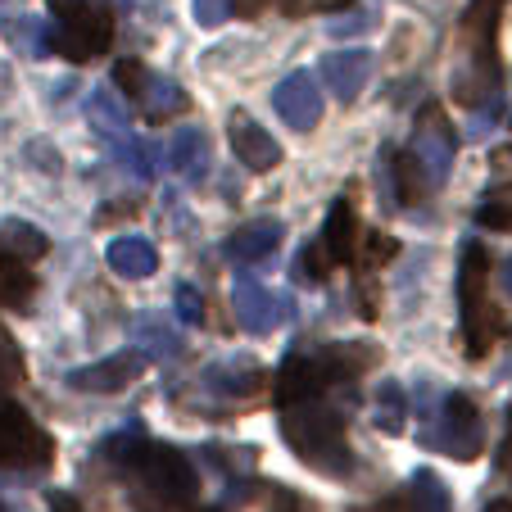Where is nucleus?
<instances>
[{"mask_svg": "<svg viewBox=\"0 0 512 512\" xmlns=\"http://www.w3.org/2000/svg\"><path fill=\"white\" fill-rule=\"evenodd\" d=\"M263 0H236V14H259Z\"/></svg>", "mask_w": 512, "mask_h": 512, "instance_id": "4c0bfd02", "label": "nucleus"}, {"mask_svg": "<svg viewBox=\"0 0 512 512\" xmlns=\"http://www.w3.org/2000/svg\"><path fill=\"white\" fill-rule=\"evenodd\" d=\"M485 512H512V499H494V503H490V508H485Z\"/></svg>", "mask_w": 512, "mask_h": 512, "instance_id": "58836bf2", "label": "nucleus"}, {"mask_svg": "<svg viewBox=\"0 0 512 512\" xmlns=\"http://www.w3.org/2000/svg\"><path fill=\"white\" fill-rule=\"evenodd\" d=\"M150 368V354L145 349H118V354L100 358V363H87V368L68 372V386L87 390V395H114V390H127L141 372Z\"/></svg>", "mask_w": 512, "mask_h": 512, "instance_id": "0eeeda50", "label": "nucleus"}, {"mask_svg": "<svg viewBox=\"0 0 512 512\" xmlns=\"http://www.w3.org/2000/svg\"><path fill=\"white\" fill-rule=\"evenodd\" d=\"M281 435H286V445L309 467H318L322 476L354 472V449H349V440H345V422H340L336 408H322V404L286 408Z\"/></svg>", "mask_w": 512, "mask_h": 512, "instance_id": "f257e3e1", "label": "nucleus"}, {"mask_svg": "<svg viewBox=\"0 0 512 512\" xmlns=\"http://www.w3.org/2000/svg\"><path fill=\"white\" fill-rule=\"evenodd\" d=\"M232 304H236V318H241L245 331H254V336H268L272 327H277L281 318H290L295 313V304L290 300H277L263 281H254L250 272H241L232 286Z\"/></svg>", "mask_w": 512, "mask_h": 512, "instance_id": "6e6552de", "label": "nucleus"}, {"mask_svg": "<svg viewBox=\"0 0 512 512\" xmlns=\"http://www.w3.org/2000/svg\"><path fill=\"white\" fill-rule=\"evenodd\" d=\"M490 250L476 241L463 245V263H458V300H463V345L472 358H485L494 349V340L503 336V313L490 300Z\"/></svg>", "mask_w": 512, "mask_h": 512, "instance_id": "f03ea898", "label": "nucleus"}, {"mask_svg": "<svg viewBox=\"0 0 512 512\" xmlns=\"http://www.w3.org/2000/svg\"><path fill=\"white\" fill-rule=\"evenodd\" d=\"M322 78H327V91L336 100H358L363 96V87H368L372 78V55L368 50H331V55H322Z\"/></svg>", "mask_w": 512, "mask_h": 512, "instance_id": "9b49d317", "label": "nucleus"}, {"mask_svg": "<svg viewBox=\"0 0 512 512\" xmlns=\"http://www.w3.org/2000/svg\"><path fill=\"white\" fill-rule=\"evenodd\" d=\"M136 209H141V204H136V200H114V204H105V209H100V218H96V223H118L123 213H136Z\"/></svg>", "mask_w": 512, "mask_h": 512, "instance_id": "473e14b6", "label": "nucleus"}, {"mask_svg": "<svg viewBox=\"0 0 512 512\" xmlns=\"http://www.w3.org/2000/svg\"><path fill=\"white\" fill-rule=\"evenodd\" d=\"M0 254H10L19 263H37L50 254V236L41 227L23 223V218H5L0 223Z\"/></svg>", "mask_w": 512, "mask_h": 512, "instance_id": "aec40b11", "label": "nucleus"}, {"mask_svg": "<svg viewBox=\"0 0 512 512\" xmlns=\"http://www.w3.org/2000/svg\"><path fill=\"white\" fill-rule=\"evenodd\" d=\"M136 105H145L141 114L150 118V123H164V118H173L177 109H186V91L168 78H150V87H145V96L136 100Z\"/></svg>", "mask_w": 512, "mask_h": 512, "instance_id": "393cba45", "label": "nucleus"}, {"mask_svg": "<svg viewBox=\"0 0 512 512\" xmlns=\"http://www.w3.org/2000/svg\"><path fill=\"white\" fill-rule=\"evenodd\" d=\"M313 358H318V368H322V377H327V386H345V381L363 377V372L377 363L381 349L377 345H363V340H336V345H322Z\"/></svg>", "mask_w": 512, "mask_h": 512, "instance_id": "ddd939ff", "label": "nucleus"}, {"mask_svg": "<svg viewBox=\"0 0 512 512\" xmlns=\"http://www.w3.org/2000/svg\"><path fill=\"white\" fill-rule=\"evenodd\" d=\"M395 254H399V241H395V236H381V232H377V236H368V241H363V268L377 272V268H386Z\"/></svg>", "mask_w": 512, "mask_h": 512, "instance_id": "7c9ffc66", "label": "nucleus"}, {"mask_svg": "<svg viewBox=\"0 0 512 512\" xmlns=\"http://www.w3.org/2000/svg\"><path fill=\"white\" fill-rule=\"evenodd\" d=\"M368 512H408V499H399L395 494V499H381L377 508H368Z\"/></svg>", "mask_w": 512, "mask_h": 512, "instance_id": "c9c22d12", "label": "nucleus"}, {"mask_svg": "<svg viewBox=\"0 0 512 512\" xmlns=\"http://www.w3.org/2000/svg\"><path fill=\"white\" fill-rule=\"evenodd\" d=\"M331 268H336V263H331V254H327V245H322V241H309L300 250V272L309 281H327Z\"/></svg>", "mask_w": 512, "mask_h": 512, "instance_id": "c756f323", "label": "nucleus"}, {"mask_svg": "<svg viewBox=\"0 0 512 512\" xmlns=\"http://www.w3.org/2000/svg\"><path fill=\"white\" fill-rule=\"evenodd\" d=\"M132 472L141 476L145 490L155 494V499H164V503H191L195 494H200V476H195L191 458L173 445L145 440L141 454H136V463H132Z\"/></svg>", "mask_w": 512, "mask_h": 512, "instance_id": "39448f33", "label": "nucleus"}, {"mask_svg": "<svg viewBox=\"0 0 512 512\" xmlns=\"http://www.w3.org/2000/svg\"><path fill=\"white\" fill-rule=\"evenodd\" d=\"M50 14H55L50 41L73 64H87V59L105 55L109 41H114V14L100 0H50Z\"/></svg>", "mask_w": 512, "mask_h": 512, "instance_id": "7ed1b4c3", "label": "nucleus"}, {"mask_svg": "<svg viewBox=\"0 0 512 512\" xmlns=\"http://www.w3.org/2000/svg\"><path fill=\"white\" fill-rule=\"evenodd\" d=\"M327 390V377H322L318 358L309 354H290L277 372V404L281 408H300V404H313V399Z\"/></svg>", "mask_w": 512, "mask_h": 512, "instance_id": "f8f14e48", "label": "nucleus"}, {"mask_svg": "<svg viewBox=\"0 0 512 512\" xmlns=\"http://www.w3.org/2000/svg\"><path fill=\"white\" fill-rule=\"evenodd\" d=\"M173 313H177V322L182 327H200L204 322V300H200V290L195 286H177V295H173Z\"/></svg>", "mask_w": 512, "mask_h": 512, "instance_id": "cd10ccee", "label": "nucleus"}, {"mask_svg": "<svg viewBox=\"0 0 512 512\" xmlns=\"http://www.w3.org/2000/svg\"><path fill=\"white\" fill-rule=\"evenodd\" d=\"M281 236H286V227H281V223H272V218H254V223L236 227V232L227 236L223 254L232 263H263L268 254H277Z\"/></svg>", "mask_w": 512, "mask_h": 512, "instance_id": "4468645a", "label": "nucleus"}, {"mask_svg": "<svg viewBox=\"0 0 512 512\" xmlns=\"http://www.w3.org/2000/svg\"><path fill=\"white\" fill-rule=\"evenodd\" d=\"M408 150L422 159L426 177H431L435 186H440L449 173H454L458 136H454V127H449L445 109H440V105H426L422 114H417V123H413V145H408Z\"/></svg>", "mask_w": 512, "mask_h": 512, "instance_id": "423d86ee", "label": "nucleus"}, {"mask_svg": "<svg viewBox=\"0 0 512 512\" xmlns=\"http://www.w3.org/2000/svg\"><path fill=\"white\" fill-rule=\"evenodd\" d=\"M123 5H127V0H123Z\"/></svg>", "mask_w": 512, "mask_h": 512, "instance_id": "a19ab883", "label": "nucleus"}, {"mask_svg": "<svg viewBox=\"0 0 512 512\" xmlns=\"http://www.w3.org/2000/svg\"><path fill=\"white\" fill-rule=\"evenodd\" d=\"M136 349H145L150 358H177L182 354V331L164 318V313H141L132 327Z\"/></svg>", "mask_w": 512, "mask_h": 512, "instance_id": "412c9836", "label": "nucleus"}, {"mask_svg": "<svg viewBox=\"0 0 512 512\" xmlns=\"http://www.w3.org/2000/svg\"><path fill=\"white\" fill-rule=\"evenodd\" d=\"M272 109L281 114V123L290 127V132H313L322 118V91L318 82H313V73H290V78L277 82V91H272Z\"/></svg>", "mask_w": 512, "mask_h": 512, "instance_id": "1a4fd4ad", "label": "nucleus"}, {"mask_svg": "<svg viewBox=\"0 0 512 512\" xmlns=\"http://www.w3.org/2000/svg\"><path fill=\"white\" fill-rule=\"evenodd\" d=\"M422 445L435 449V454H449L458 463H472L485 449V426H481V408H476L472 395L454 390L449 399H440V413L431 417Z\"/></svg>", "mask_w": 512, "mask_h": 512, "instance_id": "20e7f679", "label": "nucleus"}, {"mask_svg": "<svg viewBox=\"0 0 512 512\" xmlns=\"http://www.w3.org/2000/svg\"><path fill=\"white\" fill-rule=\"evenodd\" d=\"M236 14L232 0H195V19L204 23V28H218V23H227Z\"/></svg>", "mask_w": 512, "mask_h": 512, "instance_id": "2f4dec72", "label": "nucleus"}, {"mask_svg": "<svg viewBox=\"0 0 512 512\" xmlns=\"http://www.w3.org/2000/svg\"><path fill=\"white\" fill-rule=\"evenodd\" d=\"M408 512H454V499H449V485L435 472H417L404 490Z\"/></svg>", "mask_w": 512, "mask_h": 512, "instance_id": "b1692460", "label": "nucleus"}, {"mask_svg": "<svg viewBox=\"0 0 512 512\" xmlns=\"http://www.w3.org/2000/svg\"><path fill=\"white\" fill-rule=\"evenodd\" d=\"M32 290H37V281H32L28 263L0 254V309H28Z\"/></svg>", "mask_w": 512, "mask_h": 512, "instance_id": "5701e85b", "label": "nucleus"}, {"mask_svg": "<svg viewBox=\"0 0 512 512\" xmlns=\"http://www.w3.org/2000/svg\"><path fill=\"white\" fill-rule=\"evenodd\" d=\"M476 223L494 227V232H512V182L508 186H494V191L476 204Z\"/></svg>", "mask_w": 512, "mask_h": 512, "instance_id": "bb28decb", "label": "nucleus"}, {"mask_svg": "<svg viewBox=\"0 0 512 512\" xmlns=\"http://www.w3.org/2000/svg\"><path fill=\"white\" fill-rule=\"evenodd\" d=\"M168 164H173V173H182L186 182H204L209 177V136L200 132V127H182V132L168 141Z\"/></svg>", "mask_w": 512, "mask_h": 512, "instance_id": "f3484780", "label": "nucleus"}, {"mask_svg": "<svg viewBox=\"0 0 512 512\" xmlns=\"http://www.w3.org/2000/svg\"><path fill=\"white\" fill-rule=\"evenodd\" d=\"M204 386L218 390L223 399H250L263 386V372L250 358H227V363H209L204 368Z\"/></svg>", "mask_w": 512, "mask_h": 512, "instance_id": "dca6fc26", "label": "nucleus"}, {"mask_svg": "<svg viewBox=\"0 0 512 512\" xmlns=\"http://www.w3.org/2000/svg\"><path fill=\"white\" fill-rule=\"evenodd\" d=\"M105 263L118 272V277L141 281V277H155L159 250H155V241H145V236H118V241H109Z\"/></svg>", "mask_w": 512, "mask_h": 512, "instance_id": "2eb2a0df", "label": "nucleus"}, {"mask_svg": "<svg viewBox=\"0 0 512 512\" xmlns=\"http://www.w3.org/2000/svg\"><path fill=\"white\" fill-rule=\"evenodd\" d=\"M114 82H118V91H123V96H132V100H141L145 87H150V78H145V68L136 64V59H118V64H114Z\"/></svg>", "mask_w": 512, "mask_h": 512, "instance_id": "c85d7f7f", "label": "nucleus"}, {"mask_svg": "<svg viewBox=\"0 0 512 512\" xmlns=\"http://www.w3.org/2000/svg\"><path fill=\"white\" fill-rule=\"evenodd\" d=\"M363 23H368V14H354V19H340V23H331V32H336V37H345V32H358V28H363Z\"/></svg>", "mask_w": 512, "mask_h": 512, "instance_id": "72a5a7b5", "label": "nucleus"}, {"mask_svg": "<svg viewBox=\"0 0 512 512\" xmlns=\"http://www.w3.org/2000/svg\"><path fill=\"white\" fill-rule=\"evenodd\" d=\"M50 508H55V512H78V499H73V494L50 490Z\"/></svg>", "mask_w": 512, "mask_h": 512, "instance_id": "f704fd0d", "label": "nucleus"}, {"mask_svg": "<svg viewBox=\"0 0 512 512\" xmlns=\"http://www.w3.org/2000/svg\"><path fill=\"white\" fill-rule=\"evenodd\" d=\"M499 286H503V295L512 300V259H503V263H499Z\"/></svg>", "mask_w": 512, "mask_h": 512, "instance_id": "e433bc0d", "label": "nucleus"}, {"mask_svg": "<svg viewBox=\"0 0 512 512\" xmlns=\"http://www.w3.org/2000/svg\"><path fill=\"white\" fill-rule=\"evenodd\" d=\"M0 512H5V503H0Z\"/></svg>", "mask_w": 512, "mask_h": 512, "instance_id": "ea45409f", "label": "nucleus"}, {"mask_svg": "<svg viewBox=\"0 0 512 512\" xmlns=\"http://www.w3.org/2000/svg\"><path fill=\"white\" fill-rule=\"evenodd\" d=\"M227 141H232L236 159H241L250 173H272L281 164V145L272 141V132L263 123H254L250 114H232L227 118Z\"/></svg>", "mask_w": 512, "mask_h": 512, "instance_id": "9d476101", "label": "nucleus"}, {"mask_svg": "<svg viewBox=\"0 0 512 512\" xmlns=\"http://www.w3.org/2000/svg\"><path fill=\"white\" fill-rule=\"evenodd\" d=\"M390 177H395V200L404 204V209H417V204L435 191V182L426 177L422 159H417L413 150H395V155H390Z\"/></svg>", "mask_w": 512, "mask_h": 512, "instance_id": "6ab92c4d", "label": "nucleus"}, {"mask_svg": "<svg viewBox=\"0 0 512 512\" xmlns=\"http://www.w3.org/2000/svg\"><path fill=\"white\" fill-rule=\"evenodd\" d=\"M87 118H91V127H96L100 136H109V141H123V136H127V109L118 105L109 91H91Z\"/></svg>", "mask_w": 512, "mask_h": 512, "instance_id": "a878e982", "label": "nucleus"}, {"mask_svg": "<svg viewBox=\"0 0 512 512\" xmlns=\"http://www.w3.org/2000/svg\"><path fill=\"white\" fill-rule=\"evenodd\" d=\"M372 422L386 435H399L408 422V390L399 381H381L377 395H372Z\"/></svg>", "mask_w": 512, "mask_h": 512, "instance_id": "4be33fe9", "label": "nucleus"}, {"mask_svg": "<svg viewBox=\"0 0 512 512\" xmlns=\"http://www.w3.org/2000/svg\"><path fill=\"white\" fill-rule=\"evenodd\" d=\"M322 245H327V254H331V263H354V254H358V218H354V204L349 200H336L327 209V227H322V236H318Z\"/></svg>", "mask_w": 512, "mask_h": 512, "instance_id": "a211bd4d", "label": "nucleus"}]
</instances>
